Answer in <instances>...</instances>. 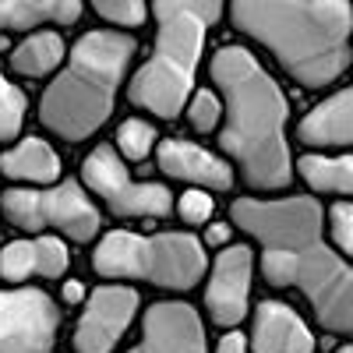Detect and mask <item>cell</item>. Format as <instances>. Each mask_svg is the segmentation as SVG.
<instances>
[{
  "label": "cell",
  "mask_w": 353,
  "mask_h": 353,
  "mask_svg": "<svg viewBox=\"0 0 353 353\" xmlns=\"http://www.w3.org/2000/svg\"><path fill=\"white\" fill-rule=\"evenodd\" d=\"M230 216L261 244L269 286H297L329 332H353V265L325 244L314 198H237Z\"/></svg>",
  "instance_id": "1"
},
{
  "label": "cell",
  "mask_w": 353,
  "mask_h": 353,
  "mask_svg": "<svg viewBox=\"0 0 353 353\" xmlns=\"http://www.w3.org/2000/svg\"><path fill=\"white\" fill-rule=\"evenodd\" d=\"M212 81L226 99V128L219 134L223 152L233 156L251 188H286L293 181V159L286 145L290 106L276 78L248 50L223 46L212 57Z\"/></svg>",
  "instance_id": "2"
},
{
  "label": "cell",
  "mask_w": 353,
  "mask_h": 353,
  "mask_svg": "<svg viewBox=\"0 0 353 353\" xmlns=\"http://www.w3.org/2000/svg\"><path fill=\"white\" fill-rule=\"evenodd\" d=\"M233 25L258 39L304 88L332 85L353 61V8L343 0H297V4H265L241 0L230 8Z\"/></svg>",
  "instance_id": "3"
},
{
  "label": "cell",
  "mask_w": 353,
  "mask_h": 353,
  "mask_svg": "<svg viewBox=\"0 0 353 353\" xmlns=\"http://www.w3.org/2000/svg\"><path fill=\"white\" fill-rule=\"evenodd\" d=\"M134 50V39L124 32H85L71 46L64 71L46 85L39 99V124L64 141H85L96 134L110 121L117 88Z\"/></svg>",
  "instance_id": "4"
},
{
  "label": "cell",
  "mask_w": 353,
  "mask_h": 353,
  "mask_svg": "<svg viewBox=\"0 0 353 353\" xmlns=\"http://www.w3.org/2000/svg\"><path fill=\"white\" fill-rule=\"evenodd\" d=\"M152 14L159 21L156 50L131 78L128 96L134 106L156 113L159 121H173L188 106L205 36L219 21L223 4L216 0H159Z\"/></svg>",
  "instance_id": "5"
},
{
  "label": "cell",
  "mask_w": 353,
  "mask_h": 353,
  "mask_svg": "<svg viewBox=\"0 0 353 353\" xmlns=\"http://www.w3.org/2000/svg\"><path fill=\"white\" fill-rule=\"evenodd\" d=\"M205 248L191 233H141L113 230L92 251V269L110 279H141L163 290H191L205 276Z\"/></svg>",
  "instance_id": "6"
},
{
  "label": "cell",
  "mask_w": 353,
  "mask_h": 353,
  "mask_svg": "<svg viewBox=\"0 0 353 353\" xmlns=\"http://www.w3.org/2000/svg\"><path fill=\"white\" fill-rule=\"evenodd\" d=\"M0 212L18 230H61L71 241H92L99 233V209L74 181L53 188H11L0 198Z\"/></svg>",
  "instance_id": "7"
},
{
  "label": "cell",
  "mask_w": 353,
  "mask_h": 353,
  "mask_svg": "<svg viewBox=\"0 0 353 353\" xmlns=\"http://www.w3.org/2000/svg\"><path fill=\"white\" fill-rule=\"evenodd\" d=\"M81 173H85V184L92 188L117 216L163 219L173 209L170 191L163 184L134 181V176H128V166L121 163L117 149H110V145H96V149L88 152Z\"/></svg>",
  "instance_id": "8"
},
{
  "label": "cell",
  "mask_w": 353,
  "mask_h": 353,
  "mask_svg": "<svg viewBox=\"0 0 353 353\" xmlns=\"http://www.w3.org/2000/svg\"><path fill=\"white\" fill-rule=\"evenodd\" d=\"M61 311L43 290H0V353H50Z\"/></svg>",
  "instance_id": "9"
},
{
  "label": "cell",
  "mask_w": 353,
  "mask_h": 353,
  "mask_svg": "<svg viewBox=\"0 0 353 353\" xmlns=\"http://www.w3.org/2000/svg\"><path fill=\"white\" fill-rule=\"evenodd\" d=\"M138 311V293L128 286H99L88 297L78 329H74V350L78 353H110L121 343L124 329Z\"/></svg>",
  "instance_id": "10"
},
{
  "label": "cell",
  "mask_w": 353,
  "mask_h": 353,
  "mask_svg": "<svg viewBox=\"0 0 353 353\" xmlns=\"http://www.w3.org/2000/svg\"><path fill=\"white\" fill-rule=\"evenodd\" d=\"M128 353H205V329L191 304L163 301L141 318V343Z\"/></svg>",
  "instance_id": "11"
},
{
  "label": "cell",
  "mask_w": 353,
  "mask_h": 353,
  "mask_svg": "<svg viewBox=\"0 0 353 353\" xmlns=\"http://www.w3.org/2000/svg\"><path fill=\"white\" fill-rule=\"evenodd\" d=\"M251 272H254L251 248H226L216 258L209 290H205V307H209L216 325L230 329V325H237V321L248 314Z\"/></svg>",
  "instance_id": "12"
},
{
  "label": "cell",
  "mask_w": 353,
  "mask_h": 353,
  "mask_svg": "<svg viewBox=\"0 0 353 353\" xmlns=\"http://www.w3.org/2000/svg\"><path fill=\"white\" fill-rule=\"evenodd\" d=\"M159 170L176 176V181H191L201 188H212V191H230L233 188V170L230 163H223L219 156H212L209 149H201L194 141L184 138H166L159 145Z\"/></svg>",
  "instance_id": "13"
},
{
  "label": "cell",
  "mask_w": 353,
  "mask_h": 353,
  "mask_svg": "<svg viewBox=\"0 0 353 353\" xmlns=\"http://www.w3.org/2000/svg\"><path fill=\"white\" fill-rule=\"evenodd\" d=\"M254 353H311L314 336L307 332L304 318L283 301H261L254 311Z\"/></svg>",
  "instance_id": "14"
},
{
  "label": "cell",
  "mask_w": 353,
  "mask_h": 353,
  "mask_svg": "<svg viewBox=\"0 0 353 353\" xmlns=\"http://www.w3.org/2000/svg\"><path fill=\"white\" fill-rule=\"evenodd\" d=\"M71 265V251L61 237H36V241H11L0 251V276L21 283L32 276H64Z\"/></svg>",
  "instance_id": "15"
},
{
  "label": "cell",
  "mask_w": 353,
  "mask_h": 353,
  "mask_svg": "<svg viewBox=\"0 0 353 353\" xmlns=\"http://www.w3.org/2000/svg\"><path fill=\"white\" fill-rule=\"evenodd\" d=\"M301 141L307 145H353V88H343L332 99L318 103L301 121Z\"/></svg>",
  "instance_id": "16"
},
{
  "label": "cell",
  "mask_w": 353,
  "mask_h": 353,
  "mask_svg": "<svg viewBox=\"0 0 353 353\" xmlns=\"http://www.w3.org/2000/svg\"><path fill=\"white\" fill-rule=\"evenodd\" d=\"M78 0H0V36L4 32H32V28L53 21L71 25L78 21Z\"/></svg>",
  "instance_id": "17"
},
{
  "label": "cell",
  "mask_w": 353,
  "mask_h": 353,
  "mask_svg": "<svg viewBox=\"0 0 353 353\" xmlns=\"http://www.w3.org/2000/svg\"><path fill=\"white\" fill-rule=\"evenodd\" d=\"M0 173L11 181H32V184H53L61 176V159L43 138H21L14 149L0 156Z\"/></svg>",
  "instance_id": "18"
},
{
  "label": "cell",
  "mask_w": 353,
  "mask_h": 353,
  "mask_svg": "<svg viewBox=\"0 0 353 353\" xmlns=\"http://www.w3.org/2000/svg\"><path fill=\"white\" fill-rule=\"evenodd\" d=\"M301 176L325 194H353V156H301Z\"/></svg>",
  "instance_id": "19"
},
{
  "label": "cell",
  "mask_w": 353,
  "mask_h": 353,
  "mask_svg": "<svg viewBox=\"0 0 353 353\" xmlns=\"http://www.w3.org/2000/svg\"><path fill=\"white\" fill-rule=\"evenodd\" d=\"M61 61H64V39L57 32H32L11 53V68L18 74H28V78L50 74Z\"/></svg>",
  "instance_id": "20"
},
{
  "label": "cell",
  "mask_w": 353,
  "mask_h": 353,
  "mask_svg": "<svg viewBox=\"0 0 353 353\" xmlns=\"http://www.w3.org/2000/svg\"><path fill=\"white\" fill-rule=\"evenodd\" d=\"M25 124V92L0 71V141H11Z\"/></svg>",
  "instance_id": "21"
},
{
  "label": "cell",
  "mask_w": 353,
  "mask_h": 353,
  "mask_svg": "<svg viewBox=\"0 0 353 353\" xmlns=\"http://www.w3.org/2000/svg\"><path fill=\"white\" fill-rule=\"evenodd\" d=\"M152 145H156V128L138 121V117H131V121H124L117 128V149L128 159H145L152 152Z\"/></svg>",
  "instance_id": "22"
},
{
  "label": "cell",
  "mask_w": 353,
  "mask_h": 353,
  "mask_svg": "<svg viewBox=\"0 0 353 353\" xmlns=\"http://www.w3.org/2000/svg\"><path fill=\"white\" fill-rule=\"evenodd\" d=\"M219 117H223V103L219 96L212 92V88H198V92L191 96L188 103V121L194 131H212L219 124Z\"/></svg>",
  "instance_id": "23"
},
{
  "label": "cell",
  "mask_w": 353,
  "mask_h": 353,
  "mask_svg": "<svg viewBox=\"0 0 353 353\" xmlns=\"http://www.w3.org/2000/svg\"><path fill=\"white\" fill-rule=\"evenodd\" d=\"M96 14L106 18V21H113L117 28H138V25H145L149 8L138 4V0H99Z\"/></svg>",
  "instance_id": "24"
},
{
  "label": "cell",
  "mask_w": 353,
  "mask_h": 353,
  "mask_svg": "<svg viewBox=\"0 0 353 353\" xmlns=\"http://www.w3.org/2000/svg\"><path fill=\"white\" fill-rule=\"evenodd\" d=\"M329 223H332V237L336 244L353 258V205L350 201H339L329 209Z\"/></svg>",
  "instance_id": "25"
},
{
  "label": "cell",
  "mask_w": 353,
  "mask_h": 353,
  "mask_svg": "<svg viewBox=\"0 0 353 353\" xmlns=\"http://www.w3.org/2000/svg\"><path fill=\"white\" fill-rule=\"evenodd\" d=\"M176 212H181V219L191 223V226L209 223V216H212V194H205V191H184L181 205H176Z\"/></svg>",
  "instance_id": "26"
},
{
  "label": "cell",
  "mask_w": 353,
  "mask_h": 353,
  "mask_svg": "<svg viewBox=\"0 0 353 353\" xmlns=\"http://www.w3.org/2000/svg\"><path fill=\"white\" fill-rule=\"evenodd\" d=\"M244 350H248L244 332H226V336L219 339V346H216V353H244Z\"/></svg>",
  "instance_id": "27"
},
{
  "label": "cell",
  "mask_w": 353,
  "mask_h": 353,
  "mask_svg": "<svg viewBox=\"0 0 353 353\" xmlns=\"http://www.w3.org/2000/svg\"><path fill=\"white\" fill-rule=\"evenodd\" d=\"M230 241V226L226 223H212L209 230H205V244H209V248H223Z\"/></svg>",
  "instance_id": "28"
},
{
  "label": "cell",
  "mask_w": 353,
  "mask_h": 353,
  "mask_svg": "<svg viewBox=\"0 0 353 353\" xmlns=\"http://www.w3.org/2000/svg\"><path fill=\"white\" fill-rule=\"evenodd\" d=\"M81 297H85L81 283H74V279H71V283H64V301H68V304H78Z\"/></svg>",
  "instance_id": "29"
},
{
  "label": "cell",
  "mask_w": 353,
  "mask_h": 353,
  "mask_svg": "<svg viewBox=\"0 0 353 353\" xmlns=\"http://www.w3.org/2000/svg\"><path fill=\"white\" fill-rule=\"evenodd\" d=\"M336 353H353V346H339V350H336Z\"/></svg>",
  "instance_id": "30"
}]
</instances>
